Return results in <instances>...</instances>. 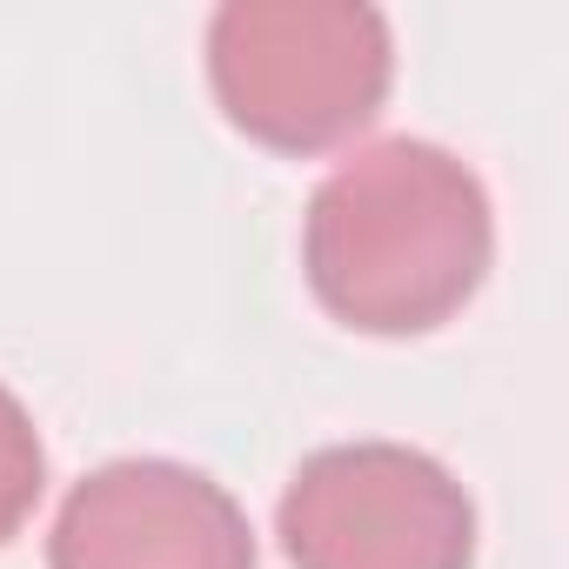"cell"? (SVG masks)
<instances>
[{"instance_id":"6da1fadb","label":"cell","mask_w":569,"mask_h":569,"mask_svg":"<svg viewBox=\"0 0 569 569\" xmlns=\"http://www.w3.org/2000/svg\"><path fill=\"white\" fill-rule=\"evenodd\" d=\"M496 254L476 168L436 141H376L309 201L302 268L316 302L362 336H429L469 309Z\"/></svg>"},{"instance_id":"5b68a950","label":"cell","mask_w":569,"mask_h":569,"mask_svg":"<svg viewBox=\"0 0 569 569\" xmlns=\"http://www.w3.org/2000/svg\"><path fill=\"white\" fill-rule=\"evenodd\" d=\"M48 489V449H41V429L34 416L21 409L14 389H0V542L21 536V522L34 516Z\"/></svg>"},{"instance_id":"7a4b0ae2","label":"cell","mask_w":569,"mask_h":569,"mask_svg":"<svg viewBox=\"0 0 569 569\" xmlns=\"http://www.w3.org/2000/svg\"><path fill=\"white\" fill-rule=\"evenodd\" d=\"M208 81L268 154H329L382 114L396 41L362 0H228L208 21Z\"/></svg>"},{"instance_id":"3957f363","label":"cell","mask_w":569,"mask_h":569,"mask_svg":"<svg viewBox=\"0 0 569 569\" xmlns=\"http://www.w3.org/2000/svg\"><path fill=\"white\" fill-rule=\"evenodd\" d=\"M296 569H469L476 502L409 442L316 449L274 509Z\"/></svg>"},{"instance_id":"277c9868","label":"cell","mask_w":569,"mask_h":569,"mask_svg":"<svg viewBox=\"0 0 569 569\" xmlns=\"http://www.w3.org/2000/svg\"><path fill=\"white\" fill-rule=\"evenodd\" d=\"M48 569H254V529L214 476L128 456L74 482L48 536Z\"/></svg>"}]
</instances>
